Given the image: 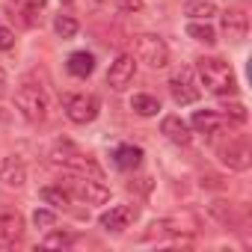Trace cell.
I'll list each match as a JSON object with an SVG mask.
<instances>
[{"label":"cell","instance_id":"24","mask_svg":"<svg viewBox=\"0 0 252 252\" xmlns=\"http://www.w3.org/2000/svg\"><path fill=\"white\" fill-rule=\"evenodd\" d=\"M77 237L74 234H68V231H51L45 240H42V246H48V249H65V246H71Z\"/></svg>","mask_w":252,"mask_h":252},{"label":"cell","instance_id":"29","mask_svg":"<svg viewBox=\"0 0 252 252\" xmlns=\"http://www.w3.org/2000/svg\"><path fill=\"white\" fill-rule=\"evenodd\" d=\"M6 125H9V110L0 107V128H6Z\"/></svg>","mask_w":252,"mask_h":252},{"label":"cell","instance_id":"11","mask_svg":"<svg viewBox=\"0 0 252 252\" xmlns=\"http://www.w3.org/2000/svg\"><path fill=\"white\" fill-rule=\"evenodd\" d=\"M24 231V217L15 208H0V243H12Z\"/></svg>","mask_w":252,"mask_h":252},{"label":"cell","instance_id":"16","mask_svg":"<svg viewBox=\"0 0 252 252\" xmlns=\"http://www.w3.org/2000/svg\"><path fill=\"white\" fill-rule=\"evenodd\" d=\"M190 125H193L196 134H217L220 125H222V119H220V113H214V110H196Z\"/></svg>","mask_w":252,"mask_h":252},{"label":"cell","instance_id":"9","mask_svg":"<svg viewBox=\"0 0 252 252\" xmlns=\"http://www.w3.org/2000/svg\"><path fill=\"white\" fill-rule=\"evenodd\" d=\"M131 220H137V208H131V205H116V208H110L107 214L98 217L101 228L104 231H113V234L125 231V228L131 225Z\"/></svg>","mask_w":252,"mask_h":252},{"label":"cell","instance_id":"14","mask_svg":"<svg viewBox=\"0 0 252 252\" xmlns=\"http://www.w3.org/2000/svg\"><path fill=\"white\" fill-rule=\"evenodd\" d=\"M77 196L86 205H104L110 199V190H107V184H101V178H86L83 184H77Z\"/></svg>","mask_w":252,"mask_h":252},{"label":"cell","instance_id":"15","mask_svg":"<svg viewBox=\"0 0 252 252\" xmlns=\"http://www.w3.org/2000/svg\"><path fill=\"white\" fill-rule=\"evenodd\" d=\"M113 163L119 166V169H125V172H131V169H137L140 163H143V149L140 146H119L116 152H113Z\"/></svg>","mask_w":252,"mask_h":252},{"label":"cell","instance_id":"30","mask_svg":"<svg viewBox=\"0 0 252 252\" xmlns=\"http://www.w3.org/2000/svg\"><path fill=\"white\" fill-rule=\"evenodd\" d=\"M3 92H6V71L0 68V95H3Z\"/></svg>","mask_w":252,"mask_h":252},{"label":"cell","instance_id":"13","mask_svg":"<svg viewBox=\"0 0 252 252\" xmlns=\"http://www.w3.org/2000/svg\"><path fill=\"white\" fill-rule=\"evenodd\" d=\"M246 30H249V21L240 9H228L222 15V33L228 42H243L246 39Z\"/></svg>","mask_w":252,"mask_h":252},{"label":"cell","instance_id":"10","mask_svg":"<svg viewBox=\"0 0 252 252\" xmlns=\"http://www.w3.org/2000/svg\"><path fill=\"white\" fill-rule=\"evenodd\" d=\"M160 134H163L169 143H175V146H190V143H193V134H190L187 122H184L181 116H163Z\"/></svg>","mask_w":252,"mask_h":252},{"label":"cell","instance_id":"7","mask_svg":"<svg viewBox=\"0 0 252 252\" xmlns=\"http://www.w3.org/2000/svg\"><path fill=\"white\" fill-rule=\"evenodd\" d=\"M217 155H220V160H222L228 169H234V172H246L249 163H252V152H249L246 140H240V137H231L225 146L217 149Z\"/></svg>","mask_w":252,"mask_h":252},{"label":"cell","instance_id":"31","mask_svg":"<svg viewBox=\"0 0 252 252\" xmlns=\"http://www.w3.org/2000/svg\"><path fill=\"white\" fill-rule=\"evenodd\" d=\"M24 3H30V6H36V9H39V6H45V3H48V0H24Z\"/></svg>","mask_w":252,"mask_h":252},{"label":"cell","instance_id":"27","mask_svg":"<svg viewBox=\"0 0 252 252\" xmlns=\"http://www.w3.org/2000/svg\"><path fill=\"white\" fill-rule=\"evenodd\" d=\"M15 45V33L6 30V27H0V51H9Z\"/></svg>","mask_w":252,"mask_h":252},{"label":"cell","instance_id":"28","mask_svg":"<svg viewBox=\"0 0 252 252\" xmlns=\"http://www.w3.org/2000/svg\"><path fill=\"white\" fill-rule=\"evenodd\" d=\"M116 3H119V9L122 12H137L143 3H140V0H116Z\"/></svg>","mask_w":252,"mask_h":252},{"label":"cell","instance_id":"18","mask_svg":"<svg viewBox=\"0 0 252 252\" xmlns=\"http://www.w3.org/2000/svg\"><path fill=\"white\" fill-rule=\"evenodd\" d=\"M68 71H71L74 77H89V74L95 71V57H92L89 51H74V54L68 57Z\"/></svg>","mask_w":252,"mask_h":252},{"label":"cell","instance_id":"5","mask_svg":"<svg viewBox=\"0 0 252 252\" xmlns=\"http://www.w3.org/2000/svg\"><path fill=\"white\" fill-rule=\"evenodd\" d=\"M98 110H101V101L95 95H68L65 98V116L68 122L74 125H89L98 119Z\"/></svg>","mask_w":252,"mask_h":252},{"label":"cell","instance_id":"17","mask_svg":"<svg viewBox=\"0 0 252 252\" xmlns=\"http://www.w3.org/2000/svg\"><path fill=\"white\" fill-rule=\"evenodd\" d=\"M211 217H217L225 228H240L243 225V214L234 205H225V202H214L211 205Z\"/></svg>","mask_w":252,"mask_h":252},{"label":"cell","instance_id":"1","mask_svg":"<svg viewBox=\"0 0 252 252\" xmlns=\"http://www.w3.org/2000/svg\"><path fill=\"white\" fill-rule=\"evenodd\" d=\"M196 68H199L202 83L214 95H234L237 92V77H234V71H231V65L225 60H220V57H202L196 63Z\"/></svg>","mask_w":252,"mask_h":252},{"label":"cell","instance_id":"21","mask_svg":"<svg viewBox=\"0 0 252 252\" xmlns=\"http://www.w3.org/2000/svg\"><path fill=\"white\" fill-rule=\"evenodd\" d=\"M54 30H57V36H60V39H74V36H77V30H80V24H77V18H74V15L60 12V15L54 18Z\"/></svg>","mask_w":252,"mask_h":252},{"label":"cell","instance_id":"12","mask_svg":"<svg viewBox=\"0 0 252 252\" xmlns=\"http://www.w3.org/2000/svg\"><path fill=\"white\" fill-rule=\"evenodd\" d=\"M0 181L6 187H24L27 184V166L18 155L3 158V166H0Z\"/></svg>","mask_w":252,"mask_h":252},{"label":"cell","instance_id":"6","mask_svg":"<svg viewBox=\"0 0 252 252\" xmlns=\"http://www.w3.org/2000/svg\"><path fill=\"white\" fill-rule=\"evenodd\" d=\"M134 77H137V63H134V57H131V54H119L116 63H113L110 71H107V86H110L113 92H125V89L134 83Z\"/></svg>","mask_w":252,"mask_h":252},{"label":"cell","instance_id":"3","mask_svg":"<svg viewBox=\"0 0 252 252\" xmlns=\"http://www.w3.org/2000/svg\"><path fill=\"white\" fill-rule=\"evenodd\" d=\"M51 160L54 163H63L65 169H74V172H92L95 178H101V169H98V163L89 158V155H83V152H77L68 140H60L57 146H54V152H51Z\"/></svg>","mask_w":252,"mask_h":252},{"label":"cell","instance_id":"23","mask_svg":"<svg viewBox=\"0 0 252 252\" xmlns=\"http://www.w3.org/2000/svg\"><path fill=\"white\" fill-rule=\"evenodd\" d=\"M39 196H42V202H48V205H54V208H68V202H71V196H68L63 187H42Z\"/></svg>","mask_w":252,"mask_h":252},{"label":"cell","instance_id":"20","mask_svg":"<svg viewBox=\"0 0 252 252\" xmlns=\"http://www.w3.org/2000/svg\"><path fill=\"white\" fill-rule=\"evenodd\" d=\"M131 110L137 116H158L160 113V101L155 95H134L131 98Z\"/></svg>","mask_w":252,"mask_h":252},{"label":"cell","instance_id":"19","mask_svg":"<svg viewBox=\"0 0 252 252\" xmlns=\"http://www.w3.org/2000/svg\"><path fill=\"white\" fill-rule=\"evenodd\" d=\"M187 36L199 45H214L217 42V30L208 24V21H190L187 24Z\"/></svg>","mask_w":252,"mask_h":252},{"label":"cell","instance_id":"2","mask_svg":"<svg viewBox=\"0 0 252 252\" xmlns=\"http://www.w3.org/2000/svg\"><path fill=\"white\" fill-rule=\"evenodd\" d=\"M15 110L21 113V119L24 122H30V125H39V122H45V116H48V95L42 92V86H21L18 92H15Z\"/></svg>","mask_w":252,"mask_h":252},{"label":"cell","instance_id":"26","mask_svg":"<svg viewBox=\"0 0 252 252\" xmlns=\"http://www.w3.org/2000/svg\"><path fill=\"white\" fill-rule=\"evenodd\" d=\"M225 119H231L234 125H243V122H246V107H243V104H231V107H225Z\"/></svg>","mask_w":252,"mask_h":252},{"label":"cell","instance_id":"22","mask_svg":"<svg viewBox=\"0 0 252 252\" xmlns=\"http://www.w3.org/2000/svg\"><path fill=\"white\" fill-rule=\"evenodd\" d=\"M184 12L199 18V21H208L211 15H217V6L211 3V0H190V3H184Z\"/></svg>","mask_w":252,"mask_h":252},{"label":"cell","instance_id":"4","mask_svg":"<svg viewBox=\"0 0 252 252\" xmlns=\"http://www.w3.org/2000/svg\"><path fill=\"white\" fill-rule=\"evenodd\" d=\"M134 48H137V60L146 63L149 68H166L169 65V48H166V42L160 36L143 33V36H137Z\"/></svg>","mask_w":252,"mask_h":252},{"label":"cell","instance_id":"25","mask_svg":"<svg viewBox=\"0 0 252 252\" xmlns=\"http://www.w3.org/2000/svg\"><path fill=\"white\" fill-rule=\"evenodd\" d=\"M33 222H36V228H51V225H57V214L51 208H36Z\"/></svg>","mask_w":252,"mask_h":252},{"label":"cell","instance_id":"8","mask_svg":"<svg viewBox=\"0 0 252 252\" xmlns=\"http://www.w3.org/2000/svg\"><path fill=\"white\" fill-rule=\"evenodd\" d=\"M169 92H172L175 104H181V107L199 101V86H196V80H193V68H190V65L178 68V71L169 77Z\"/></svg>","mask_w":252,"mask_h":252}]
</instances>
